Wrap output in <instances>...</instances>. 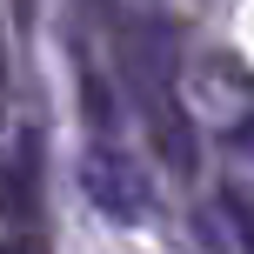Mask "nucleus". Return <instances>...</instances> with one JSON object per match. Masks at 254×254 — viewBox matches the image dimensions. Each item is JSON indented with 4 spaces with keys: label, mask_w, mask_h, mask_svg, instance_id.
Here are the masks:
<instances>
[{
    "label": "nucleus",
    "mask_w": 254,
    "mask_h": 254,
    "mask_svg": "<svg viewBox=\"0 0 254 254\" xmlns=\"http://www.w3.org/2000/svg\"><path fill=\"white\" fill-rule=\"evenodd\" d=\"M80 181H87L94 207H101L107 221H140V214H147V188H140V174L127 167V154L114 147V140H94V147H87Z\"/></svg>",
    "instance_id": "1"
},
{
    "label": "nucleus",
    "mask_w": 254,
    "mask_h": 254,
    "mask_svg": "<svg viewBox=\"0 0 254 254\" xmlns=\"http://www.w3.org/2000/svg\"><path fill=\"white\" fill-rule=\"evenodd\" d=\"M221 214H228L234 241L254 254V194H248V188H221Z\"/></svg>",
    "instance_id": "2"
},
{
    "label": "nucleus",
    "mask_w": 254,
    "mask_h": 254,
    "mask_svg": "<svg viewBox=\"0 0 254 254\" xmlns=\"http://www.w3.org/2000/svg\"><path fill=\"white\" fill-rule=\"evenodd\" d=\"M228 147H234V154H248V161H254V121H234V127H228Z\"/></svg>",
    "instance_id": "3"
},
{
    "label": "nucleus",
    "mask_w": 254,
    "mask_h": 254,
    "mask_svg": "<svg viewBox=\"0 0 254 254\" xmlns=\"http://www.w3.org/2000/svg\"><path fill=\"white\" fill-rule=\"evenodd\" d=\"M0 254H40V241H7Z\"/></svg>",
    "instance_id": "4"
}]
</instances>
